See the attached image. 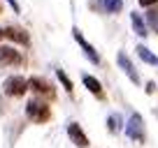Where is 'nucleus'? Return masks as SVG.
Segmentation results:
<instances>
[{
    "mask_svg": "<svg viewBox=\"0 0 158 148\" xmlns=\"http://www.w3.org/2000/svg\"><path fill=\"white\" fill-rule=\"evenodd\" d=\"M26 114H28V118L35 120V123H44V120H49V107H47V104H40L37 99H30V102L26 104Z\"/></svg>",
    "mask_w": 158,
    "mask_h": 148,
    "instance_id": "obj_1",
    "label": "nucleus"
},
{
    "mask_svg": "<svg viewBox=\"0 0 158 148\" xmlns=\"http://www.w3.org/2000/svg\"><path fill=\"white\" fill-rule=\"evenodd\" d=\"M126 132H128V137L133 139V141H137V143L144 141V123H142V116H139V114H133L128 118Z\"/></svg>",
    "mask_w": 158,
    "mask_h": 148,
    "instance_id": "obj_2",
    "label": "nucleus"
},
{
    "mask_svg": "<svg viewBox=\"0 0 158 148\" xmlns=\"http://www.w3.org/2000/svg\"><path fill=\"white\" fill-rule=\"evenodd\" d=\"M26 90H28V81L23 76H10L5 81V93L12 95V97H21Z\"/></svg>",
    "mask_w": 158,
    "mask_h": 148,
    "instance_id": "obj_3",
    "label": "nucleus"
},
{
    "mask_svg": "<svg viewBox=\"0 0 158 148\" xmlns=\"http://www.w3.org/2000/svg\"><path fill=\"white\" fill-rule=\"evenodd\" d=\"M21 63H23L21 51H16L14 46H0V65H14V67H19Z\"/></svg>",
    "mask_w": 158,
    "mask_h": 148,
    "instance_id": "obj_4",
    "label": "nucleus"
},
{
    "mask_svg": "<svg viewBox=\"0 0 158 148\" xmlns=\"http://www.w3.org/2000/svg\"><path fill=\"white\" fill-rule=\"evenodd\" d=\"M72 33H74V40H77V42H79V46H81V49H84V53H86V58H89V60H91V63H95V65H98V63H100V56H98V53H95V49H93V46H91V44H89V42H86V40H84V35L79 33V30H77V28H74V30H72Z\"/></svg>",
    "mask_w": 158,
    "mask_h": 148,
    "instance_id": "obj_5",
    "label": "nucleus"
},
{
    "mask_svg": "<svg viewBox=\"0 0 158 148\" xmlns=\"http://www.w3.org/2000/svg\"><path fill=\"white\" fill-rule=\"evenodd\" d=\"M68 134H70V139H72L79 148H89V137L81 132V127H79L77 123H70L68 125Z\"/></svg>",
    "mask_w": 158,
    "mask_h": 148,
    "instance_id": "obj_6",
    "label": "nucleus"
},
{
    "mask_svg": "<svg viewBox=\"0 0 158 148\" xmlns=\"http://www.w3.org/2000/svg\"><path fill=\"white\" fill-rule=\"evenodd\" d=\"M116 60H118V65H121V69H123V72L128 74V79L133 81V84H137V81H139V74L135 72V67H133V63H130V58H128V56H126L123 51H121V53L116 56Z\"/></svg>",
    "mask_w": 158,
    "mask_h": 148,
    "instance_id": "obj_7",
    "label": "nucleus"
},
{
    "mask_svg": "<svg viewBox=\"0 0 158 148\" xmlns=\"http://www.w3.org/2000/svg\"><path fill=\"white\" fill-rule=\"evenodd\" d=\"M130 21H133V28H135V33L139 35V37H147L149 35V30H147V25H144V21H142V16L139 14H130Z\"/></svg>",
    "mask_w": 158,
    "mask_h": 148,
    "instance_id": "obj_8",
    "label": "nucleus"
},
{
    "mask_svg": "<svg viewBox=\"0 0 158 148\" xmlns=\"http://www.w3.org/2000/svg\"><path fill=\"white\" fill-rule=\"evenodd\" d=\"M84 86H86V88H89L93 95L102 97V86H100V81H98V79H93V76H89V74H86V76H84Z\"/></svg>",
    "mask_w": 158,
    "mask_h": 148,
    "instance_id": "obj_9",
    "label": "nucleus"
},
{
    "mask_svg": "<svg viewBox=\"0 0 158 148\" xmlns=\"http://www.w3.org/2000/svg\"><path fill=\"white\" fill-rule=\"evenodd\" d=\"M135 51H137V56L144 60V63H149V65H156V67H158V58H156V56H153L151 51L147 49V46H137Z\"/></svg>",
    "mask_w": 158,
    "mask_h": 148,
    "instance_id": "obj_10",
    "label": "nucleus"
},
{
    "mask_svg": "<svg viewBox=\"0 0 158 148\" xmlns=\"http://www.w3.org/2000/svg\"><path fill=\"white\" fill-rule=\"evenodd\" d=\"M5 35L10 37V40H14V42H21V44H26V42H28V35H26L23 30H19V28H7Z\"/></svg>",
    "mask_w": 158,
    "mask_h": 148,
    "instance_id": "obj_11",
    "label": "nucleus"
},
{
    "mask_svg": "<svg viewBox=\"0 0 158 148\" xmlns=\"http://www.w3.org/2000/svg\"><path fill=\"white\" fill-rule=\"evenodd\" d=\"M102 5H105V10H107L109 14H116V12L123 7V0H105Z\"/></svg>",
    "mask_w": 158,
    "mask_h": 148,
    "instance_id": "obj_12",
    "label": "nucleus"
},
{
    "mask_svg": "<svg viewBox=\"0 0 158 148\" xmlns=\"http://www.w3.org/2000/svg\"><path fill=\"white\" fill-rule=\"evenodd\" d=\"M28 88L37 90V93H47V90H49V86H47L44 81H40V79H30V81H28Z\"/></svg>",
    "mask_w": 158,
    "mask_h": 148,
    "instance_id": "obj_13",
    "label": "nucleus"
},
{
    "mask_svg": "<svg viewBox=\"0 0 158 148\" xmlns=\"http://www.w3.org/2000/svg\"><path fill=\"white\" fill-rule=\"evenodd\" d=\"M56 74H58V81H60V84H63V86H65V90H68V93H72V90H74V88H72V81H70V79H68V74H65V72H63V69H58V72H56Z\"/></svg>",
    "mask_w": 158,
    "mask_h": 148,
    "instance_id": "obj_14",
    "label": "nucleus"
},
{
    "mask_svg": "<svg viewBox=\"0 0 158 148\" xmlns=\"http://www.w3.org/2000/svg\"><path fill=\"white\" fill-rule=\"evenodd\" d=\"M147 23H149V25H151V28L158 33V14H156L153 10H149V12H147Z\"/></svg>",
    "mask_w": 158,
    "mask_h": 148,
    "instance_id": "obj_15",
    "label": "nucleus"
},
{
    "mask_svg": "<svg viewBox=\"0 0 158 148\" xmlns=\"http://www.w3.org/2000/svg\"><path fill=\"white\" fill-rule=\"evenodd\" d=\"M116 130H121V118H118V116H112V118H109V132H116Z\"/></svg>",
    "mask_w": 158,
    "mask_h": 148,
    "instance_id": "obj_16",
    "label": "nucleus"
},
{
    "mask_svg": "<svg viewBox=\"0 0 158 148\" xmlns=\"http://www.w3.org/2000/svg\"><path fill=\"white\" fill-rule=\"evenodd\" d=\"M156 2H158V0H139V5H142V7H153Z\"/></svg>",
    "mask_w": 158,
    "mask_h": 148,
    "instance_id": "obj_17",
    "label": "nucleus"
},
{
    "mask_svg": "<svg viewBox=\"0 0 158 148\" xmlns=\"http://www.w3.org/2000/svg\"><path fill=\"white\" fill-rule=\"evenodd\" d=\"M153 90H156V84H153V81H151V84H147V93H149V95H151V93H153Z\"/></svg>",
    "mask_w": 158,
    "mask_h": 148,
    "instance_id": "obj_18",
    "label": "nucleus"
},
{
    "mask_svg": "<svg viewBox=\"0 0 158 148\" xmlns=\"http://www.w3.org/2000/svg\"><path fill=\"white\" fill-rule=\"evenodd\" d=\"M2 37H5V30H2V28H0V40H2Z\"/></svg>",
    "mask_w": 158,
    "mask_h": 148,
    "instance_id": "obj_19",
    "label": "nucleus"
}]
</instances>
